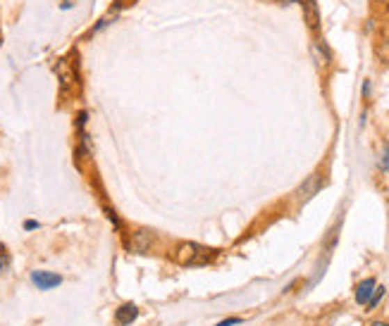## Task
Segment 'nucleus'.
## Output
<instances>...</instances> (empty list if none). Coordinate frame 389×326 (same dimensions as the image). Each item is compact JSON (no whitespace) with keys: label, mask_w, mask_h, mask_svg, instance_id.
Returning a JSON list of instances; mask_svg holds the SVG:
<instances>
[{"label":"nucleus","mask_w":389,"mask_h":326,"mask_svg":"<svg viewBox=\"0 0 389 326\" xmlns=\"http://www.w3.org/2000/svg\"><path fill=\"white\" fill-rule=\"evenodd\" d=\"M31 284L41 291H51L63 284V277H60V274H51V272H34L31 274Z\"/></svg>","instance_id":"f03ea898"},{"label":"nucleus","mask_w":389,"mask_h":326,"mask_svg":"<svg viewBox=\"0 0 389 326\" xmlns=\"http://www.w3.org/2000/svg\"><path fill=\"white\" fill-rule=\"evenodd\" d=\"M136 317H138V310L134 302H125V305L118 307V312H115V322H118V326H129Z\"/></svg>","instance_id":"7ed1b4c3"},{"label":"nucleus","mask_w":389,"mask_h":326,"mask_svg":"<svg viewBox=\"0 0 389 326\" xmlns=\"http://www.w3.org/2000/svg\"><path fill=\"white\" fill-rule=\"evenodd\" d=\"M318 186H320V179L313 177V179H310V181L301 188V195H303V198H310V195H313V190L318 188Z\"/></svg>","instance_id":"0eeeda50"},{"label":"nucleus","mask_w":389,"mask_h":326,"mask_svg":"<svg viewBox=\"0 0 389 326\" xmlns=\"http://www.w3.org/2000/svg\"><path fill=\"white\" fill-rule=\"evenodd\" d=\"M303 13H305V22H308L310 29H318L320 17H318V8H315L313 0H303Z\"/></svg>","instance_id":"39448f33"},{"label":"nucleus","mask_w":389,"mask_h":326,"mask_svg":"<svg viewBox=\"0 0 389 326\" xmlns=\"http://www.w3.org/2000/svg\"><path fill=\"white\" fill-rule=\"evenodd\" d=\"M375 288H377V286H375V279L360 281L358 288H356V302H358V305H368L372 293H375Z\"/></svg>","instance_id":"20e7f679"},{"label":"nucleus","mask_w":389,"mask_h":326,"mask_svg":"<svg viewBox=\"0 0 389 326\" xmlns=\"http://www.w3.org/2000/svg\"><path fill=\"white\" fill-rule=\"evenodd\" d=\"M372 3H375L377 8H382V10H387V8H389V0H372Z\"/></svg>","instance_id":"f8f14e48"},{"label":"nucleus","mask_w":389,"mask_h":326,"mask_svg":"<svg viewBox=\"0 0 389 326\" xmlns=\"http://www.w3.org/2000/svg\"><path fill=\"white\" fill-rule=\"evenodd\" d=\"M210 260V250L201 248L198 243H180L175 250V262L191 267V264H203Z\"/></svg>","instance_id":"f257e3e1"},{"label":"nucleus","mask_w":389,"mask_h":326,"mask_svg":"<svg viewBox=\"0 0 389 326\" xmlns=\"http://www.w3.org/2000/svg\"><path fill=\"white\" fill-rule=\"evenodd\" d=\"M382 295H385V288H377V291H375V293H372V298H370V302H368V305H370V307H368V310H372V307H375V305H377V302H380V300H382Z\"/></svg>","instance_id":"9d476101"},{"label":"nucleus","mask_w":389,"mask_h":326,"mask_svg":"<svg viewBox=\"0 0 389 326\" xmlns=\"http://www.w3.org/2000/svg\"><path fill=\"white\" fill-rule=\"evenodd\" d=\"M377 55H380L385 63H389V36L380 43V46H377Z\"/></svg>","instance_id":"6e6552de"},{"label":"nucleus","mask_w":389,"mask_h":326,"mask_svg":"<svg viewBox=\"0 0 389 326\" xmlns=\"http://www.w3.org/2000/svg\"><path fill=\"white\" fill-rule=\"evenodd\" d=\"M0 43H3V36H0Z\"/></svg>","instance_id":"2eb2a0df"},{"label":"nucleus","mask_w":389,"mask_h":326,"mask_svg":"<svg viewBox=\"0 0 389 326\" xmlns=\"http://www.w3.org/2000/svg\"><path fill=\"white\" fill-rule=\"evenodd\" d=\"M24 229H38V222H34V219H29V222H24Z\"/></svg>","instance_id":"ddd939ff"},{"label":"nucleus","mask_w":389,"mask_h":326,"mask_svg":"<svg viewBox=\"0 0 389 326\" xmlns=\"http://www.w3.org/2000/svg\"><path fill=\"white\" fill-rule=\"evenodd\" d=\"M235 324H239V319H237V317H232V319H225V322H220L218 326H235Z\"/></svg>","instance_id":"9b49d317"},{"label":"nucleus","mask_w":389,"mask_h":326,"mask_svg":"<svg viewBox=\"0 0 389 326\" xmlns=\"http://www.w3.org/2000/svg\"><path fill=\"white\" fill-rule=\"evenodd\" d=\"M370 326H389V324H385V322H375V324H370Z\"/></svg>","instance_id":"4468645a"},{"label":"nucleus","mask_w":389,"mask_h":326,"mask_svg":"<svg viewBox=\"0 0 389 326\" xmlns=\"http://www.w3.org/2000/svg\"><path fill=\"white\" fill-rule=\"evenodd\" d=\"M8 267H10V255H8V250L0 245V272H5Z\"/></svg>","instance_id":"1a4fd4ad"},{"label":"nucleus","mask_w":389,"mask_h":326,"mask_svg":"<svg viewBox=\"0 0 389 326\" xmlns=\"http://www.w3.org/2000/svg\"><path fill=\"white\" fill-rule=\"evenodd\" d=\"M148 248H151V234L136 231V234H134V250H136V252H146Z\"/></svg>","instance_id":"423d86ee"}]
</instances>
